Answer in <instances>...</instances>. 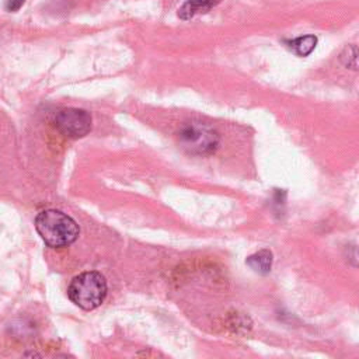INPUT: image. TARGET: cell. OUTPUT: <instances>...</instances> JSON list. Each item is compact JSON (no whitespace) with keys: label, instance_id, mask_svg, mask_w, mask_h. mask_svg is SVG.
<instances>
[{"label":"cell","instance_id":"cell-7","mask_svg":"<svg viewBox=\"0 0 359 359\" xmlns=\"http://www.w3.org/2000/svg\"><path fill=\"white\" fill-rule=\"evenodd\" d=\"M316 43H317V38L314 35H304L293 39L290 42V48L299 56H307L316 48Z\"/></svg>","mask_w":359,"mask_h":359},{"label":"cell","instance_id":"cell-8","mask_svg":"<svg viewBox=\"0 0 359 359\" xmlns=\"http://www.w3.org/2000/svg\"><path fill=\"white\" fill-rule=\"evenodd\" d=\"M25 3V0H7L6 3V8L8 11H17L22 7V4Z\"/></svg>","mask_w":359,"mask_h":359},{"label":"cell","instance_id":"cell-4","mask_svg":"<svg viewBox=\"0 0 359 359\" xmlns=\"http://www.w3.org/2000/svg\"><path fill=\"white\" fill-rule=\"evenodd\" d=\"M180 140L188 151L196 154H206L216 149L219 143V136L216 132L206 126L189 125L181 132Z\"/></svg>","mask_w":359,"mask_h":359},{"label":"cell","instance_id":"cell-6","mask_svg":"<svg viewBox=\"0 0 359 359\" xmlns=\"http://www.w3.org/2000/svg\"><path fill=\"white\" fill-rule=\"evenodd\" d=\"M247 265H250L255 272L266 275L272 266V252L269 250H261L247 258Z\"/></svg>","mask_w":359,"mask_h":359},{"label":"cell","instance_id":"cell-1","mask_svg":"<svg viewBox=\"0 0 359 359\" xmlns=\"http://www.w3.org/2000/svg\"><path fill=\"white\" fill-rule=\"evenodd\" d=\"M35 229L46 245L63 248L73 244L79 237V224L66 213L46 209L36 215Z\"/></svg>","mask_w":359,"mask_h":359},{"label":"cell","instance_id":"cell-3","mask_svg":"<svg viewBox=\"0 0 359 359\" xmlns=\"http://www.w3.org/2000/svg\"><path fill=\"white\" fill-rule=\"evenodd\" d=\"M56 129L72 139L86 136L91 130V116L80 108H63L55 115Z\"/></svg>","mask_w":359,"mask_h":359},{"label":"cell","instance_id":"cell-2","mask_svg":"<svg viewBox=\"0 0 359 359\" xmlns=\"http://www.w3.org/2000/svg\"><path fill=\"white\" fill-rule=\"evenodd\" d=\"M107 280L97 271L81 272L67 287L69 299L83 310L97 309L107 296Z\"/></svg>","mask_w":359,"mask_h":359},{"label":"cell","instance_id":"cell-5","mask_svg":"<svg viewBox=\"0 0 359 359\" xmlns=\"http://www.w3.org/2000/svg\"><path fill=\"white\" fill-rule=\"evenodd\" d=\"M217 3H220V0H187L182 4V7L180 8L178 15L182 20H189L199 13H205V11L210 10Z\"/></svg>","mask_w":359,"mask_h":359}]
</instances>
